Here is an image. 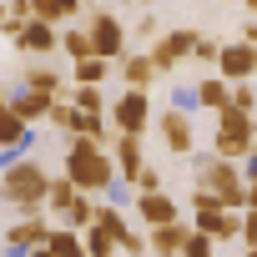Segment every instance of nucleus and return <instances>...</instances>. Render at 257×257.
<instances>
[{
	"label": "nucleus",
	"instance_id": "27",
	"mask_svg": "<svg viewBox=\"0 0 257 257\" xmlns=\"http://www.w3.org/2000/svg\"><path fill=\"white\" fill-rule=\"evenodd\" d=\"M182 257H212V237H207V232H187Z\"/></svg>",
	"mask_w": 257,
	"mask_h": 257
},
{
	"label": "nucleus",
	"instance_id": "35",
	"mask_svg": "<svg viewBox=\"0 0 257 257\" xmlns=\"http://www.w3.org/2000/svg\"><path fill=\"white\" fill-rule=\"evenodd\" d=\"M6 106H11V96H6V91H0V111H6Z\"/></svg>",
	"mask_w": 257,
	"mask_h": 257
},
{
	"label": "nucleus",
	"instance_id": "34",
	"mask_svg": "<svg viewBox=\"0 0 257 257\" xmlns=\"http://www.w3.org/2000/svg\"><path fill=\"white\" fill-rule=\"evenodd\" d=\"M21 16H31V0H11V21L21 26Z\"/></svg>",
	"mask_w": 257,
	"mask_h": 257
},
{
	"label": "nucleus",
	"instance_id": "40",
	"mask_svg": "<svg viewBox=\"0 0 257 257\" xmlns=\"http://www.w3.org/2000/svg\"><path fill=\"white\" fill-rule=\"evenodd\" d=\"M116 257H132V252H116Z\"/></svg>",
	"mask_w": 257,
	"mask_h": 257
},
{
	"label": "nucleus",
	"instance_id": "10",
	"mask_svg": "<svg viewBox=\"0 0 257 257\" xmlns=\"http://www.w3.org/2000/svg\"><path fill=\"white\" fill-rule=\"evenodd\" d=\"M197 232H207L212 242H232L242 237V212H197Z\"/></svg>",
	"mask_w": 257,
	"mask_h": 257
},
{
	"label": "nucleus",
	"instance_id": "39",
	"mask_svg": "<svg viewBox=\"0 0 257 257\" xmlns=\"http://www.w3.org/2000/svg\"><path fill=\"white\" fill-rule=\"evenodd\" d=\"M247 257H257V247H247Z\"/></svg>",
	"mask_w": 257,
	"mask_h": 257
},
{
	"label": "nucleus",
	"instance_id": "23",
	"mask_svg": "<svg viewBox=\"0 0 257 257\" xmlns=\"http://www.w3.org/2000/svg\"><path fill=\"white\" fill-rule=\"evenodd\" d=\"M197 101H202V106H212V111H227V101H232V96H227V86H222V81H202V86H197Z\"/></svg>",
	"mask_w": 257,
	"mask_h": 257
},
{
	"label": "nucleus",
	"instance_id": "12",
	"mask_svg": "<svg viewBox=\"0 0 257 257\" xmlns=\"http://www.w3.org/2000/svg\"><path fill=\"white\" fill-rule=\"evenodd\" d=\"M51 106H56V96H41V91H31V86L11 96V111H16L26 126H31V121H41V116H51Z\"/></svg>",
	"mask_w": 257,
	"mask_h": 257
},
{
	"label": "nucleus",
	"instance_id": "31",
	"mask_svg": "<svg viewBox=\"0 0 257 257\" xmlns=\"http://www.w3.org/2000/svg\"><path fill=\"white\" fill-rule=\"evenodd\" d=\"M242 242L257 247V212H242Z\"/></svg>",
	"mask_w": 257,
	"mask_h": 257
},
{
	"label": "nucleus",
	"instance_id": "13",
	"mask_svg": "<svg viewBox=\"0 0 257 257\" xmlns=\"http://www.w3.org/2000/svg\"><path fill=\"white\" fill-rule=\"evenodd\" d=\"M116 167H121V177H126V182H142V172H147L142 137H121V142H116Z\"/></svg>",
	"mask_w": 257,
	"mask_h": 257
},
{
	"label": "nucleus",
	"instance_id": "25",
	"mask_svg": "<svg viewBox=\"0 0 257 257\" xmlns=\"http://www.w3.org/2000/svg\"><path fill=\"white\" fill-rule=\"evenodd\" d=\"M26 86H31V91H41V96H56L61 76H56V71H26Z\"/></svg>",
	"mask_w": 257,
	"mask_h": 257
},
{
	"label": "nucleus",
	"instance_id": "17",
	"mask_svg": "<svg viewBox=\"0 0 257 257\" xmlns=\"http://www.w3.org/2000/svg\"><path fill=\"white\" fill-rule=\"evenodd\" d=\"M0 147H6V152H16V147H26V121L6 106V111H0Z\"/></svg>",
	"mask_w": 257,
	"mask_h": 257
},
{
	"label": "nucleus",
	"instance_id": "38",
	"mask_svg": "<svg viewBox=\"0 0 257 257\" xmlns=\"http://www.w3.org/2000/svg\"><path fill=\"white\" fill-rule=\"evenodd\" d=\"M31 257H51V252H46V247H41V252H31Z\"/></svg>",
	"mask_w": 257,
	"mask_h": 257
},
{
	"label": "nucleus",
	"instance_id": "9",
	"mask_svg": "<svg viewBox=\"0 0 257 257\" xmlns=\"http://www.w3.org/2000/svg\"><path fill=\"white\" fill-rule=\"evenodd\" d=\"M217 66H222V81H247L252 71H257V46H227L222 56H217Z\"/></svg>",
	"mask_w": 257,
	"mask_h": 257
},
{
	"label": "nucleus",
	"instance_id": "33",
	"mask_svg": "<svg viewBox=\"0 0 257 257\" xmlns=\"http://www.w3.org/2000/svg\"><path fill=\"white\" fill-rule=\"evenodd\" d=\"M247 212H257V172L247 167Z\"/></svg>",
	"mask_w": 257,
	"mask_h": 257
},
{
	"label": "nucleus",
	"instance_id": "21",
	"mask_svg": "<svg viewBox=\"0 0 257 257\" xmlns=\"http://www.w3.org/2000/svg\"><path fill=\"white\" fill-rule=\"evenodd\" d=\"M157 76V66H152V56H132L126 61V81H132V91H147V81Z\"/></svg>",
	"mask_w": 257,
	"mask_h": 257
},
{
	"label": "nucleus",
	"instance_id": "26",
	"mask_svg": "<svg viewBox=\"0 0 257 257\" xmlns=\"http://www.w3.org/2000/svg\"><path fill=\"white\" fill-rule=\"evenodd\" d=\"M76 111L96 116V111H101V91H96V86H76Z\"/></svg>",
	"mask_w": 257,
	"mask_h": 257
},
{
	"label": "nucleus",
	"instance_id": "32",
	"mask_svg": "<svg viewBox=\"0 0 257 257\" xmlns=\"http://www.w3.org/2000/svg\"><path fill=\"white\" fill-rule=\"evenodd\" d=\"M197 56H202V61H217V56H222V46H217V41H202V36H197Z\"/></svg>",
	"mask_w": 257,
	"mask_h": 257
},
{
	"label": "nucleus",
	"instance_id": "6",
	"mask_svg": "<svg viewBox=\"0 0 257 257\" xmlns=\"http://www.w3.org/2000/svg\"><path fill=\"white\" fill-rule=\"evenodd\" d=\"M157 126H162V142H167L172 157H192V121H187V111H162Z\"/></svg>",
	"mask_w": 257,
	"mask_h": 257
},
{
	"label": "nucleus",
	"instance_id": "22",
	"mask_svg": "<svg viewBox=\"0 0 257 257\" xmlns=\"http://www.w3.org/2000/svg\"><path fill=\"white\" fill-rule=\"evenodd\" d=\"M51 126H61V132H71V137H76L81 126H86V111H76V106H61V101H56V106H51Z\"/></svg>",
	"mask_w": 257,
	"mask_h": 257
},
{
	"label": "nucleus",
	"instance_id": "3",
	"mask_svg": "<svg viewBox=\"0 0 257 257\" xmlns=\"http://www.w3.org/2000/svg\"><path fill=\"white\" fill-rule=\"evenodd\" d=\"M252 147H257V121H252V111H222L217 116V157H227V162H237V157H252Z\"/></svg>",
	"mask_w": 257,
	"mask_h": 257
},
{
	"label": "nucleus",
	"instance_id": "2",
	"mask_svg": "<svg viewBox=\"0 0 257 257\" xmlns=\"http://www.w3.org/2000/svg\"><path fill=\"white\" fill-rule=\"evenodd\" d=\"M0 197L6 202H16L26 217L51 197V177H46V167L41 162H16V167H6V177H0Z\"/></svg>",
	"mask_w": 257,
	"mask_h": 257
},
{
	"label": "nucleus",
	"instance_id": "20",
	"mask_svg": "<svg viewBox=\"0 0 257 257\" xmlns=\"http://www.w3.org/2000/svg\"><path fill=\"white\" fill-rule=\"evenodd\" d=\"M86 257H116V232L86 227Z\"/></svg>",
	"mask_w": 257,
	"mask_h": 257
},
{
	"label": "nucleus",
	"instance_id": "14",
	"mask_svg": "<svg viewBox=\"0 0 257 257\" xmlns=\"http://www.w3.org/2000/svg\"><path fill=\"white\" fill-rule=\"evenodd\" d=\"M187 247V227L172 222V227H152V257H182Z\"/></svg>",
	"mask_w": 257,
	"mask_h": 257
},
{
	"label": "nucleus",
	"instance_id": "8",
	"mask_svg": "<svg viewBox=\"0 0 257 257\" xmlns=\"http://www.w3.org/2000/svg\"><path fill=\"white\" fill-rule=\"evenodd\" d=\"M137 212L147 227H172L177 222V202L167 192H137Z\"/></svg>",
	"mask_w": 257,
	"mask_h": 257
},
{
	"label": "nucleus",
	"instance_id": "15",
	"mask_svg": "<svg viewBox=\"0 0 257 257\" xmlns=\"http://www.w3.org/2000/svg\"><path fill=\"white\" fill-rule=\"evenodd\" d=\"M16 46H21V51H51V46H56V31H51L46 21H31V26L16 31Z\"/></svg>",
	"mask_w": 257,
	"mask_h": 257
},
{
	"label": "nucleus",
	"instance_id": "36",
	"mask_svg": "<svg viewBox=\"0 0 257 257\" xmlns=\"http://www.w3.org/2000/svg\"><path fill=\"white\" fill-rule=\"evenodd\" d=\"M0 26H11V21H6V6H0Z\"/></svg>",
	"mask_w": 257,
	"mask_h": 257
},
{
	"label": "nucleus",
	"instance_id": "5",
	"mask_svg": "<svg viewBox=\"0 0 257 257\" xmlns=\"http://www.w3.org/2000/svg\"><path fill=\"white\" fill-rule=\"evenodd\" d=\"M51 222H41V217H21L11 232H6V252H41L46 242H51Z\"/></svg>",
	"mask_w": 257,
	"mask_h": 257
},
{
	"label": "nucleus",
	"instance_id": "37",
	"mask_svg": "<svg viewBox=\"0 0 257 257\" xmlns=\"http://www.w3.org/2000/svg\"><path fill=\"white\" fill-rule=\"evenodd\" d=\"M247 11H252V16H257V0H247Z\"/></svg>",
	"mask_w": 257,
	"mask_h": 257
},
{
	"label": "nucleus",
	"instance_id": "18",
	"mask_svg": "<svg viewBox=\"0 0 257 257\" xmlns=\"http://www.w3.org/2000/svg\"><path fill=\"white\" fill-rule=\"evenodd\" d=\"M81 197H86V192H76V187H71V177H61V182H51V197H46V202H51V212H56V217H66Z\"/></svg>",
	"mask_w": 257,
	"mask_h": 257
},
{
	"label": "nucleus",
	"instance_id": "16",
	"mask_svg": "<svg viewBox=\"0 0 257 257\" xmlns=\"http://www.w3.org/2000/svg\"><path fill=\"white\" fill-rule=\"evenodd\" d=\"M46 252L51 257H86V237H76L71 227H56L51 242H46Z\"/></svg>",
	"mask_w": 257,
	"mask_h": 257
},
{
	"label": "nucleus",
	"instance_id": "7",
	"mask_svg": "<svg viewBox=\"0 0 257 257\" xmlns=\"http://www.w3.org/2000/svg\"><path fill=\"white\" fill-rule=\"evenodd\" d=\"M121 21L116 16H96L91 21V56H101V61H111V56H121Z\"/></svg>",
	"mask_w": 257,
	"mask_h": 257
},
{
	"label": "nucleus",
	"instance_id": "30",
	"mask_svg": "<svg viewBox=\"0 0 257 257\" xmlns=\"http://www.w3.org/2000/svg\"><path fill=\"white\" fill-rule=\"evenodd\" d=\"M137 192H162V172H157V167H147V172H142V182H137Z\"/></svg>",
	"mask_w": 257,
	"mask_h": 257
},
{
	"label": "nucleus",
	"instance_id": "1",
	"mask_svg": "<svg viewBox=\"0 0 257 257\" xmlns=\"http://www.w3.org/2000/svg\"><path fill=\"white\" fill-rule=\"evenodd\" d=\"M66 177H71V187L76 192H106L111 187V177H116V167H111V152H101L91 137H76L71 142V152H66Z\"/></svg>",
	"mask_w": 257,
	"mask_h": 257
},
{
	"label": "nucleus",
	"instance_id": "24",
	"mask_svg": "<svg viewBox=\"0 0 257 257\" xmlns=\"http://www.w3.org/2000/svg\"><path fill=\"white\" fill-rule=\"evenodd\" d=\"M71 76H76L81 86H96V81L106 76V61H101V56H91V61H76V71H71Z\"/></svg>",
	"mask_w": 257,
	"mask_h": 257
},
{
	"label": "nucleus",
	"instance_id": "4",
	"mask_svg": "<svg viewBox=\"0 0 257 257\" xmlns=\"http://www.w3.org/2000/svg\"><path fill=\"white\" fill-rule=\"evenodd\" d=\"M111 121L121 126V137H142L147 126H152V101H147V91H126V96L111 106Z\"/></svg>",
	"mask_w": 257,
	"mask_h": 257
},
{
	"label": "nucleus",
	"instance_id": "11",
	"mask_svg": "<svg viewBox=\"0 0 257 257\" xmlns=\"http://www.w3.org/2000/svg\"><path fill=\"white\" fill-rule=\"evenodd\" d=\"M187 51H197V31H177V36H167V41L152 51L157 76H162V71H172V66H177V56H187Z\"/></svg>",
	"mask_w": 257,
	"mask_h": 257
},
{
	"label": "nucleus",
	"instance_id": "28",
	"mask_svg": "<svg viewBox=\"0 0 257 257\" xmlns=\"http://www.w3.org/2000/svg\"><path fill=\"white\" fill-rule=\"evenodd\" d=\"M61 46H66V51H71L76 61H91V36H81V31H71V36H66Z\"/></svg>",
	"mask_w": 257,
	"mask_h": 257
},
{
	"label": "nucleus",
	"instance_id": "19",
	"mask_svg": "<svg viewBox=\"0 0 257 257\" xmlns=\"http://www.w3.org/2000/svg\"><path fill=\"white\" fill-rule=\"evenodd\" d=\"M76 6H81V0H31V16L36 21H61V16H76Z\"/></svg>",
	"mask_w": 257,
	"mask_h": 257
},
{
	"label": "nucleus",
	"instance_id": "29",
	"mask_svg": "<svg viewBox=\"0 0 257 257\" xmlns=\"http://www.w3.org/2000/svg\"><path fill=\"white\" fill-rule=\"evenodd\" d=\"M227 106H232V111H252V106H257V96H252V91H247V86H237V91H232V101H227Z\"/></svg>",
	"mask_w": 257,
	"mask_h": 257
}]
</instances>
